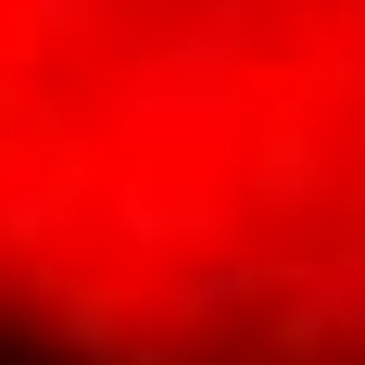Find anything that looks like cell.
Listing matches in <instances>:
<instances>
[{
    "label": "cell",
    "instance_id": "6da1fadb",
    "mask_svg": "<svg viewBox=\"0 0 365 365\" xmlns=\"http://www.w3.org/2000/svg\"><path fill=\"white\" fill-rule=\"evenodd\" d=\"M0 365H365V0H0Z\"/></svg>",
    "mask_w": 365,
    "mask_h": 365
}]
</instances>
